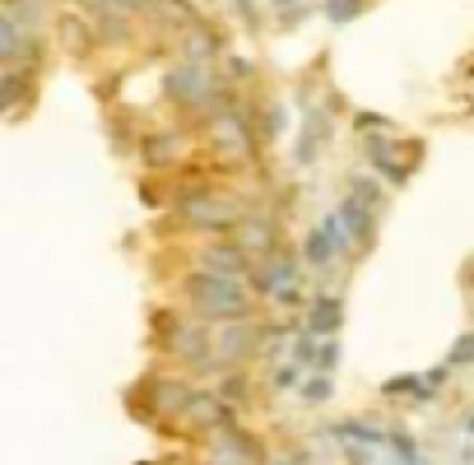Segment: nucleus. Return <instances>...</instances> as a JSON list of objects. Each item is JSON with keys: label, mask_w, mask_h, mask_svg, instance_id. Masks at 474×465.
<instances>
[{"label": "nucleus", "mask_w": 474, "mask_h": 465, "mask_svg": "<svg viewBox=\"0 0 474 465\" xmlns=\"http://www.w3.org/2000/svg\"><path fill=\"white\" fill-rule=\"evenodd\" d=\"M195 289V298L210 308V312H228V317H242V308H246V298H242V289L233 284V280H219V275H201L191 284Z\"/></svg>", "instance_id": "obj_1"}, {"label": "nucleus", "mask_w": 474, "mask_h": 465, "mask_svg": "<svg viewBox=\"0 0 474 465\" xmlns=\"http://www.w3.org/2000/svg\"><path fill=\"white\" fill-rule=\"evenodd\" d=\"M340 214H344V224H349V233H353L358 242H368V228H372V205H368V201H362V196H349Z\"/></svg>", "instance_id": "obj_2"}, {"label": "nucleus", "mask_w": 474, "mask_h": 465, "mask_svg": "<svg viewBox=\"0 0 474 465\" xmlns=\"http://www.w3.org/2000/svg\"><path fill=\"white\" fill-rule=\"evenodd\" d=\"M335 252H340V247H335V242L326 237V228H317L312 237H307V261H312V265H330Z\"/></svg>", "instance_id": "obj_3"}, {"label": "nucleus", "mask_w": 474, "mask_h": 465, "mask_svg": "<svg viewBox=\"0 0 474 465\" xmlns=\"http://www.w3.org/2000/svg\"><path fill=\"white\" fill-rule=\"evenodd\" d=\"M335 326H340V303L321 298V303L312 308V331H317V335H326V331H335Z\"/></svg>", "instance_id": "obj_4"}, {"label": "nucleus", "mask_w": 474, "mask_h": 465, "mask_svg": "<svg viewBox=\"0 0 474 465\" xmlns=\"http://www.w3.org/2000/svg\"><path fill=\"white\" fill-rule=\"evenodd\" d=\"M465 363H474V335H461L446 353V368H465Z\"/></svg>", "instance_id": "obj_5"}, {"label": "nucleus", "mask_w": 474, "mask_h": 465, "mask_svg": "<svg viewBox=\"0 0 474 465\" xmlns=\"http://www.w3.org/2000/svg\"><path fill=\"white\" fill-rule=\"evenodd\" d=\"M358 10H362V0H330V5H326V14H330L335 23H349Z\"/></svg>", "instance_id": "obj_6"}, {"label": "nucleus", "mask_w": 474, "mask_h": 465, "mask_svg": "<svg viewBox=\"0 0 474 465\" xmlns=\"http://www.w3.org/2000/svg\"><path fill=\"white\" fill-rule=\"evenodd\" d=\"M210 265H214V270H242V256H237V252H219V247H214V252H210Z\"/></svg>", "instance_id": "obj_7"}, {"label": "nucleus", "mask_w": 474, "mask_h": 465, "mask_svg": "<svg viewBox=\"0 0 474 465\" xmlns=\"http://www.w3.org/2000/svg\"><path fill=\"white\" fill-rule=\"evenodd\" d=\"M335 363H340V344H321V353H317V372H330Z\"/></svg>", "instance_id": "obj_8"}, {"label": "nucleus", "mask_w": 474, "mask_h": 465, "mask_svg": "<svg viewBox=\"0 0 474 465\" xmlns=\"http://www.w3.org/2000/svg\"><path fill=\"white\" fill-rule=\"evenodd\" d=\"M302 396H307V400H326V396H330V381H326V377H312V381L302 387Z\"/></svg>", "instance_id": "obj_9"}, {"label": "nucleus", "mask_w": 474, "mask_h": 465, "mask_svg": "<svg viewBox=\"0 0 474 465\" xmlns=\"http://www.w3.org/2000/svg\"><path fill=\"white\" fill-rule=\"evenodd\" d=\"M390 443H396V452H400V456H409V461L418 456V447H414V437H405V433H390Z\"/></svg>", "instance_id": "obj_10"}, {"label": "nucleus", "mask_w": 474, "mask_h": 465, "mask_svg": "<svg viewBox=\"0 0 474 465\" xmlns=\"http://www.w3.org/2000/svg\"><path fill=\"white\" fill-rule=\"evenodd\" d=\"M293 359H298V363H312V344L298 340V344H293Z\"/></svg>", "instance_id": "obj_11"}, {"label": "nucleus", "mask_w": 474, "mask_h": 465, "mask_svg": "<svg viewBox=\"0 0 474 465\" xmlns=\"http://www.w3.org/2000/svg\"><path fill=\"white\" fill-rule=\"evenodd\" d=\"M465 428H470V433H474V415H470V424H465Z\"/></svg>", "instance_id": "obj_12"}]
</instances>
